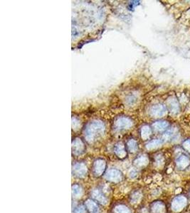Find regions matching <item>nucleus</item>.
Returning a JSON list of instances; mask_svg holds the SVG:
<instances>
[{
  "label": "nucleus",
  "mask_w": 190,
  "mask_h": 213,
  "mask_svg": "<svg viewBox=\"0 0 190 213\" xmlns=\"http://www.w3.org/2000/svg\"><path fill=\"white\" fill-rule=\"evenodd\" d=\"M150 134H151V130L148 127V126H145V127L142 128V137L144 139H148V138L150 137Z\"/></svg>",
  "instance_id": "aec40b11"
},
{
  "label": "nucleus",
  "mask_w": 190,
  "mask_h": 213,
  "mask_svg": "<svg viewBox=\"0 0 190 213\" xmlns=\"http://www.w3.org/2000/svg\"><path fill=\"white\" fill-rule=\"evenodd\" d=\"M166 113V108L162 105H156L151 109V114L156 117H162Z\"/></svg>",
  "instance_id": "6e6552de"
},
{
  "label": "nucleus",
  "mask_w": 190,
  "mask_h": 213,
  "mask_svg": "<svg viewBox=\"0 0 190 213\" xmlns=\"http://www.w3.org/2000/svg\"><path fill=\"white\" fill-rule=\"evenodd\" d=\"M183 148L185 150H187V151L190 152V140L188 139V140H186L183 143Z\"/></svg>",
  "instance_id": "4be33fe9"
},
{
  "label": "nucleus",
  "mask_w": 190,
  "mask_h": 213,
  "mask_svg": "<svg viewBox=\"0 0 190 213\" xmlns=\"http://www.w3.org/2000/svg\"><path fill=\"white\" fill-rule=\"evenodd\" d=\"M189 196H190V191H189Z\"/></svg>",
  "instance_id": "393cba45"
},
{
  "label": "nucleus",
  "mask_w": 190,
  "mask_h": 213,
  "mask_svg": "<svg viewBox=\"0 0 190 213\" xmlns=\"http://www.w3.org/2000/svg\"><path fill=\"white\" fill-rule=\"evenodd\" d=\"M91 213H98V212H91Z\"/></svg>",
  "instance_id": "b1692460"
},
{
  "label": "nucleus",
  "mask_w": 190,
  "mask_h": 213,
  "mask_svg": "<svg viewBox=\"0 0 190 213\" xmlns=\"http://www.w3.org/2000/svg\"><path fill=\"white\" fill-rule=\"evenodd\" d=\"M105 179L112 182H119L123 180V173L119 170L112 169L108 170L105 174Z\"/></svg>",
  "instance_id": "f257e3e1"
},
{
  "label": "nucleus",
  "mask_w": 190,
  "mask_h": 213,
  "mask_svg": "<svg viewBox=\"0 0 190 213\" xmlns=\"http://www.w3.org/2000/svg\"><path fill=\"white\" fill-rule=\"evenodd\" d=\"M177 166L180 169H184L187 168L190 164V160L186 155L182 154L177 157L176 160Z\"/></svg>",
  "instance_id": "423d86ee"
},
{
  "label": "nucleus",
  "mask_w": 190,
  "mask_h": 213,
  "mask_svg": "<svg viewBox=\"0 0 190 213\" xmlns=\"http://www.w3.org/2000/svg\"><path fill=\"white\" fill-rule=\"evenodd\" d=\"M128 147L130 151L135 152L137 150V144L135 141L131 140L128 143Z\"/></svg>",
  "instance_id": "6ab92c4d"
},
{
  "label": "nucleus",
  "mask_w": 190,
  "mask_h": 213,
  "mask_svg": "<svg viewBox=\"0 0 190 213\" xmlns=\"http://www.w3.org/2000/svg\"><path fill=\"white\" fill-rule=\"evenodd\" d=\"M187 203V199L183 196L175 197L172 202V209L175 212H180L182 210Z\"/></svg>",
  "instance_id": "f03ea898"
},
{
  "label": "nucleus",
  "mask_w": 190,
  "mask_h": 213,
  "mask_svg": "<svg viewBox=\"0 0 190 213\" xmlns=\"http://www.w3.org/2000/svg\"><path fill=\"white\" fill-rule=\"evenodd\" d=\"M168 105H169L170 109L171 110L172 113L177 114L179 112V105L177 101L175 99H170L168 102Z\"/></svg>",
  "instance_id": "ddd939ff"
},
{
  "label": "nucleus",
  "mask_w": 190,
  "mask_h": 213,
  "mask_svg": "<svg viewBox=\"0 0 190 213\" xmlns=\"http://www.w3.org/2000/svg\"><path fill=\"white\" fill-rule=\"evenodd\" d=\"M114 213H132V212L126 205H118L115 207Z\"/></svg>",
  "instance_id": "4468645a"
},
{
  "label": "nucleus",
  "mask_w": 190,
  "mask_h": 213,
  "mask_svg": "<svg viewBox=\"0 0 190 213\" xmlns=\"http://www.w3.org/2000/svg\"><path fill=\"white\" fill-rule=\"evenodd\" d=\"M106 168V164L104 160L98 159L95 161L94 164V174L97 177H99L105 171Z\"/></svg>",
  "instance_id": "20e7f679"
},
{
  "label": "nucleus",
  "mask_w": 190,
  "mask_h": 213,
  "mask_svg": "<svg viewBox=\"0 0 190 213\" xmlns=\"http://www.w3.org/2000/svg\"><path fill=\"white\" fill-rule=\"evenodd\" d=\"M148 164V159L146 156H141L140 157L137 158L134 162V164L136 167H143V166H145L147 164Z\"/></svg>",
  "instance_id": "f8f14e48"
},
{
  "label": "nucleus",
  "mask_w": 190,
  "mask_h": 213,
  "mask_svg": "<svg viewBox=\"0 0 190 213\" xmlns=\"http://www.w3.org/2000/svg\"><path fill=\"white\" fill-rule=\"evenodd\" d=\"M115 152L120 158H123L126 156V151H125L124 146L123 145H118L115 149Z\"/></svg>",
  "instance_id": "2eb2a0df"
},
{
  "label": "nucleus",
  "mask_w": 190,
  "mask_h": 213,
  "mask_svg": "<svg viewBox=\"0 0 190 213\" xmlns=\"http://www.w3.org/2000/svg\"><path fill=\"white\" fill-rule=\"evenodd\" d=\"M150 210L152 213H165V205L162 202H155L152 204Z\"/></svg>",
  "instance_id": "0eeeda50"
},
{
  "label": "nucleus",
  "mask_w": 190,
  "mask_h": 213,
  "mask_svg": "<svg viewBox=\"0 0 190 213\" xmlns=\"http://www.w3.org/2000/svg\"><path fill=\"white\" fill-rule=\"evenodd\" d=\"M162 144V140H160V139H155V140L151 141L150 142L148 143V145H147V148L148 149H153V148L158 147Z\"/></svg>",
  "instance_id": "dca6fc26"
},
{
  "label": "nucleus",
  "mask_w": 190,
  "mask_h": 213,
  "mask_svg": "<svg viewBox=\"0 0 190 213\" xmlns=\"http://www.w3.org/2000/svg\"><path fill=\"white\" fill-rule=\"evenodd\" d=\"M153 126L156 130L163 131L168 126V123L166 121H157L153 124Z\"/></svg>",
  "instance_id": "f3484780"
},
{
  "label": "nucleus",
  "mask_w": 190,
  "mask_h": 213,
  "mask_svg": "<svg viewBox=\"0 0 190 213\" xmlns=\"http://www.w3.org/2000/svg\"><path fill=\"white\" fill-rule=\"evenodd\" d=\"M141 198H142V195H141V193L139 192H135L132 195L131 197H130V200L132 201V203H138L140 200Z\"/></svg>",
  "instance_id": "a211bd4d"
},
{
  "label": "nucleus",
  "mask_w": 190,
  "mask_h": 213,
  "mask_svg": "<svg viewBox=\"0 0 190 213\" xmlns=\"http://www.w3.org/2000/svg\"><path fill=\"white\" fill-rule=\"evenodd\" d=\"M91 197L94 200L98 202V203L101 204V205H106L107 203V199L106 198L103 193L98 189H94L91 192Z\"/></svg>",
  "instance_id": "39448f33"
},
{
  "label": "nucleus",
  "mask_w": 190,
  "mask_h": 213,
  "mask_svg": "<svg viewBox=\"0 0 190 213\" xmlns=\"http://www.w3.org/2000/svg\"><path fill=\"white\" fill-rule=\"evenodd\" d=\"M84 150V146L80 140H76L73 144V151L75 154L79 155Z\"/></svg>",
  "instance_id": "1a4fd4ad"
},
{
  "label": "nucleus",
  "mask_w": 190,
  "mask_h": 213,
  "mask_svg": "<svg viewBox=\"0 0 190 213\" xmlns=\"http://www.w3.org/2000/svg\"><path fill=\"white\" fill-rule=\"evenodd\" d=\"M72 173L74 176L79 178H85L86 176L88 170L87 167L85 164H81V163H78L73 166Z\"/></svg>",
  "instance_id": "7ed1b4c3"
},
{
  "label": "nucleus",
  "mask_w": 190,
  "mask_h": 213,
  "mask_svg": "<svg viewBox=\"0 0 190 213\" xmlns=\"http://www.w3.org/2000/svg\"><path fill=\"white\" fill-rule=\"evenodd\" d=\"M71 193H72L73 198H80L83 196V190L80 185L75 184V185H72V190H71Z\"/></svg>",
  "instance_id": "9d476101"
},
{
  "label": "nucleus",
  "mask_w": 190,
  "mask_h": 213,
  "mask_svg": "<svg viewBox=\"0 0 190 213\" xmlns=\"http://www.w3.org/2000/svg\"><path fill=\"white\" fill-rule=\"evenodd\" d=\"M73 213H86V210L83 205H79L75 207L74 210H73Z\"/></svg>",
  "instance_id": "412c9836"
},
{
  "label": "nucleus",
  "mask_w": 190,
  "mask_h": 213,
  "mask_svg": "<svg viewBox=\"0 0 190 213\" xmlns=\"http://www.w3.org/2000/svg\"><path fill=\"white\" fill-rule=\"evenodd\" d=\"M86 207L91 212H98V207L96 203L91 200H87L86 201Z\"/></svg>",
  "instance_id": "9b49d317"
},
{
  "label": "nucleus",
  "mask_w": 190,
  "mask_h": 213,
  "mask_svg": "<svg viewBox=\"0 0 190 213\" xmlns=\"http://www.w3.org/2000/svg\"><path fill=\"white\" fill-rule=\"evenodd\" d=\"M137 175V171H136V170H134V169L132 170V171L129 173V176H130V178H135Z\"/></svg>",
  "instance_id": "5701e85b"
}]
</instances>
